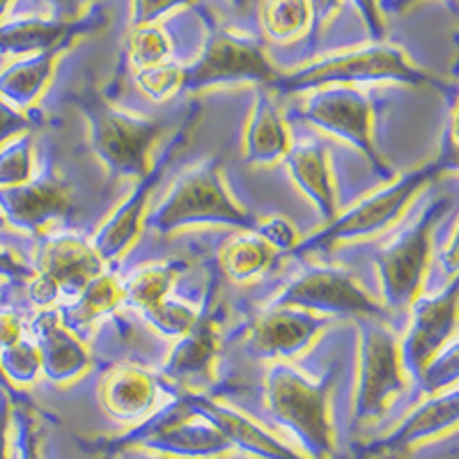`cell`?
I'll list each match as a JSON object with an SVG mask.
<instances>
[{
    "mask_svg": "<svg viewBox=\"0 0 459 459\" xmlns=\"http://www.w3.org/2000/svg\"><path fill=\"white\" fill-rule=\"evenodd\" d=\"M253 219L228 191L223 179V161L212 157L182 172L157 207L147 212L145 225L161 235L191 225H235L251 230Z\"/></svg>",
    "mask_w": 459,
    "mask_h": 459,
    "instance_id": "cell-1",
    "label": "cell"
},
{
    "mask_svg": "<svg viewBox=\"0 0 459 459\" xmlns=\"http://www.w3.org/2000/svg\"><path fill=\"white\" fill-rule=\"evenodd\" d=\"M331 375L313 379L290 360H273L264 375L266 407L273 420L297 434L315 457H324L331 450Z\"/></svg>",
    "mask_w": 459,
    "mask_h": 459,
    "instance_id": "cell-2",
    "label": "cell"
},
{
    "mask_svg": "<svg viewBox=\"0 0 459 459\" xmlns=\"http://www.w3.org/2000/svg\"><path fill=\"white\" fill-rule=\"evenodd\" d=\"M79 108L88 120L92 150L101 163L120 178H145L152 166L150 152L161 136L163 122L126 113L100 94H81Z\"/></svg>",
    "mask_w": 459,
    "mask_h": 459,
    "instance_id": "cell-3",
    "label": "cell"
},
{
    "mask_svg": "<svg viewBox=\"0 0 459 459\" xmlns=\"http://www.w3.org/2000/svg\"><path fill=\"white\" fill-rule=\"evenodd\" d=\"M377 81L437 85L438 88L437 81L413 67L407 56L393 44H375V47L324 57L319 63L308 65L299 72L278 76L272 88H276L278 92H303V90H319L326 85L377 83Z\"/></svg>",
    "mask_w": 459,
    "mask_h": 459,
    "instance_id": "cell-4",
    "label": "cell"
},
{
    "mask_svg": "<svg viewBox=\"0 0 459 459\" xmlns=\"http://www.w3.org/2000/svg\"><path fill=\"white\" fill-rule=\"evenodd\" d=\"M448 207V198L432 200L420 214L413 216L407 225H402L379 248L375 260L381 294L386 299V306H384L386 310L409 308L413 299L420 294L423 281L428 276L434 225L444 219Z\"/></svg>",
    "mask_w": 459,
    "mask_h": 459,
    "instance_id": "cell-5",
    "label": "cell"
},
{
    "mask_svg": "<svg viewBox=\"0 0 459 459\" xmlns=\"http://www.w3.org/2000/svg\"><path fill=\"white\" fill-rule=\"evenodd\" d=\"M446 168L441 163L434 161L423 168H416V170L407 172V175H402L400 179L391 182L388 186L379 188V191L370 194L368 198L360 200V203H356L354 207H350L347 212L335 216L331 223H326L319 230L317 235L308 237L306 241L294 246L292 253L303 255V253L331 248L338 241H354L379 235L381 230L391 228L404 214V209L416 198L418 191L428 186Z\"/></svg>",
    "mask_w": 459,
    "mask_h": 459,
    "instance_id": "cell-6",
    "label": "cell"
},
{
    "mask_svg": "<svg viewBox=\"0 0 459 459\" xmlns=\"http://www.w3.org/2000/svg\"><path fill=\"white\" fill-rule=\"evenodd\" d=\"M266 306H285L322 317H384L381 306L356 276L342 266L313 264L278 290Z\"/></svg>",
    "mask_w": 459,
    "mask_h": 459,
    "instance_id": "cell-7",
    "label": "cell"
},
{
    "mask_svg": "<svg viewBox=\"0 0 459 459\" xmlns=\"http://www.w3.org/2000/svg\"><path fill=\"white\" fill-rule=\"evenodd\" d=\"M359 326V375H356L354 418L381 416L397 393L404 391L400 342L384 317H356Z\"/></svg>",
    "mask_w": 459,
    "mask_h": 459,
    "instance_id": "cell-8",
    "label": "cell"
},
{
    "mask_svg": "<svg viewBox=\"0 0 459 459\" xmlns=\"http://www.w3.org/2000/svg\"><path fill=\"white\" fill-rule=\"evenodd\" d=\"M104 272V262L97 255L90 239L74 232H53L44 237L37 253L35 278L28 294L39 308H51L57 299H76L79 292Z\"/></svg>",
    "mask_w": 459,
    "mask_h": 459,
    "instance_id": "cell-9",
    "label": "cell"
},
{
    "mask_svg": "<svg viewBox=\"0 0 459 459\" xmlns=\"http://www.w3.org/2000/svg\"><path fill=\"white\" fill-rule=\"evenodd\" d=\"M301 120L356 147L368 159V163L375 168L377 175H381V178L391 175V168H388V163H384L375 147L370 100L356 88H351V85H326V88L315 90L313 97L303 106Z\"/></svg>",
    "mask_w": 459,
    "mask_h": 459,
    "instance_id": "cell-10",
    "label": "cell"
},
{
    "mask_svg": "<svg viewBox=\"0 0 459 459\" xmlns=\"http://www.w3.org/2000/svg\"><path fill=\"white\" fill-rule=\"evenodd\" d=\"M276 79L278 72L266 60L260 44L230 30L212 32L198 60L191 67H184V90H203L237 81L272 85Z\"/></svg>",
    "mask_w": 459,
    "mask_h": 459,
    "instance_id": "cell-11",
    "label": "cell"
},
{
    "mask_svg": "<svg viewBox=\"0 0 459 459\" xmlns=\"http://www.w3.org/2000/svg\"><path fill=\"white\" fill-rule=\"evenodd\" d=\"M411 319L400 342V360L404 375L418 379L434 354L444 350L457 331V278L432 294L413 299Z\"/></svg>",
    "mask_w": 459,
    "mask_h": 459,
    "instance_id": "cell-12",
    "label": "cell"
},
{
    "mask_svg": "<svg viewBox=\"0 0 459 459\" xmlns=\"http://www.w3.org/2000/svg\"><path fill=\"white\" fill-rule=\"evenodd\" d=\"M134 438L163 453L194 455V457L219 455L230 446L219 428L203 411H198L186 400V395L143 425Z\"/></svg>",
    "mask_w": 459,
    "mask_h": 459,
    "instance_id": "cell-13",
    "label": "cell"
},
{
    "mask_svg": "<svg viewBox=\"0 0 459 459\" xmlns=\"http://www.w3.org/2000/svg\"><path fill=\"white\" fill-rule=\"evenodd\" d=\"M186 129L178 131V136L168 145L166 154H161L157 161L152 163L145 178L136 179V186H134L129 198L122 200L120 207L115 209L113 214L104 221V225L94 232L90 244H92V248L104 264L106 262H117L131 246L136 244L143 225H145L152 194H154L157 184L161 182L163 172H166L168 163L175 157L178 147L182 145V141H186Z\"/></svg>",
    "mask_w": 459,
    "mask_h": 459,
    "instance_id": "cell-14",
    "label": "cell"
},
{
    "mask_svg": "<svg viewBox=\"0 0 459 459\" xmlns=\"http://www.w3.org/2000/svg\"><path fill=\"white\" fill-rule=\"evenodd\" d=\"M72 209L69 188L56 172L42 170L26 184L0 188V214L16 230L42 235L48 225L67 219Z\"/></svg>",
    "mask_w": 459,
    "mask_h": 459,
    "instance_id": "cell-15",
    "label": "cell"
},
{
    "mask_svg": "<svg viewBox=\"0 0 459 459\" xmlns=\"http://www.w3.org/2000/svg\"><path fill=\"white\" fill-rule=\"evenodd\" d=\"M329 326V317L285 306H266L251 324L248 350L257 359L292 360L308 350L313 340Z\"/></svg>",
    "mask_w": 459,
    "mask_h": 459,
    "instance_id": "cell-16",
    "label": "cell"
},
{
    "mask_svg": "<svg viewBox=\"0 0 459 459\" xmlns=\"http://www.w3.org/2000/svg\"><path fill=\"white\" fill-rule=\"evenodd\" d=\"M28 329H30L32 342L39 351L42 372L56 384H69V381L79 379L92 366L90 350L63 322L57 310L44 308L42 313L30 319Z\"/></svg>",
    "mask_w": 459,
    "mask_h": 459,
    "instance_id": "cell-17",
    "label": "cell"
},
{
    "mask_svg": "<svg viewBox=\"0 0 459 459\" xmlns=\"http://www.w3.org/2000/svg\"><path fill=\"white\" fill-rule=\"evenodd\" d=\"M161 381L154 372L134 363L108 368L100 381V402L110 416L134 420L152 411L157 404Z\"/></svg>",
    "mask_w": 459,
    "mask_h": 459,
    "instance_id": "cell-18",
    "label": "cell"
},
{
    "mask_svg": "<svg viewBox=\"0 0 459 459\" xmlns=\"http://www.w3.org/2000/svg\"><path fill=\"white\" fill-rule=\"evenodd\" d=\"M285 163L294 184L317 207L322 223H331L338 216V203H335V186L333 178H331L329 157H326V150H324L322 143H297L285 154Z\"/></svg>",
    "mask_w": 459,
    "mask_h": 459,
    "instance_id": "cell-19",
    "label": "cell"
},
{
    "mask_svg": "<svg viewBox=\"0 0 459 459\" xmlns=\"http://www.w3.org/2000/svg\"><path fill=\"white\" fill-rule=\"evenodd\" d=\"M186 400L219 428V432L228 438V444H237L248 453L266 459H299L292 450H287L281 441H276L272 434L264 432L255 420L241 411H235L232 407H225L221 402L209 400L204 395H194V393H186Z\"/></svg>",
    "mask_w": 459,
    "mask_h": 459,
    "instance_id": "cell-20",
    "label": "cell"
},
{
    "mask_svg": "<svg viewBox=\"0 0 459 459\" xmlns=\"http://www.w3.org/2000/svg\"><path fill=\"white\" fill-rule=\"evenodd\" d=\"M290 147H292L290 129L276 101L269 94H260L244 129V143H241L244 161L251 166H272L285 159Z\"/></svg>",
    "mask_w": 459,
    "mask_h": 459,
    "instance_id": "cell-21",
    "label": "cell"
},
{
    "mask_svg": "<svg viewBox=\"0 0 459 459\" xmlns=\"http://www.w3.org/2000/svg\"><path fill=\"white\" fill-rule=\"evenodd\" d=\"M57 53L60 51L35 53L7 65L0 72V97L16 110L30 108L51 81Z\"/></svg>",
    "mask_w": 459,
    "mask_h": 459,
    "instance_id": "cell-22",
    "label": "cell"
},
{
    "mask_svg": "<svg viewBox=\"0 0 459 459\" xmlns=\"http://www.w3.org/2000/svg\"><path fill=\"white\" fill-rule=\"evenodd\" d=\"M219 331L214 326V319L198 317L194 329L178 338L170 351V359L163 366L168 377H203L212 372L214 360L219 356Z\"/></svg>",
    "mask_w": 459,
    "mask_h": 459,
    "instance_id": "cell-23",
    "label": "cell"
},
{
    "mask_svg": "<svg viewBox=\"0 0 459 459\" xmlns=\"http://www.w3.org/2000/svg\"><path fill=\"white\" fill-rule=\"evenodd\" d=\"M74 23L65 19H22L0 26V51L14 56L60 51L69 42Z\"/></svg>",
    "mask_w": 459,
    "mask_h": 459,
    "instance_id": "cell-24",
    "label": "cell"
},
{
    "mask_svg": "<svg viewBox=\"0 0 459 459\" xmlns=\"http://www.w3.org/2000/svg\"><path fill=\"white\" fill-rule=\"evenodd\" d=\"M457 386L448 388V391L432 393L428 402H423L411 416L395 429V432L388 437V441H384V446L388 444V448H400L404 444H411V441H420L425 437H434V434H441L446 429H450L457 420Z\"/></svg>",
    "mask_w": 459,
    "mask_h": 459,
    "instance_id": "cell-25",
    "label": "cell"
},
{
    "mask_svg": "<svg viewBox=\"0 0 459 459\" xmlns=\"http://www.w3.org/2000/svg\"><path fill=\"white\" fill-rule=\"evenodd\" d=\"M276 251L262 241L255 232L244 230L232 237L219 253V266L225 278L235 282H248L260 278L272 266Z\"/></svg>",
    "mask_w": 459,
    "mask_h": 459,
    "instance_id": "cell-26",
    "label": "cell"
},
{
    "mask_svg": "<svg viewBox=\"0 0 459 459\" xmlns=\"http://www.w3.org/2000/svg\"><path fill=\"white\" fill-rule=\"evenodd\" d=\"M125 303V285L115 273L101 272L100 276H94L88 285L79 292V297L74 299V303L65 310L67 317L63 322L72 326H90L100 317L113 315Z\"/></svg>",
    "mask_w": 459,
    "mask_h": 459,
    "instance_id": "cell-27",
    "label": "cell"
},
{
    "mask_svg": "<svg viewBox=\"0 0 459 459\" xmlns=\"http://www.w3.org/2000/svg\"><path fill=\"white\" fill-rule=\"evenodd\" d=\"M182 262H154L145 264L131 273L125 285V303H131L134 308L145 310L157 306L166 297H170L172 282L182 272Z\"/></svg>",
    "mask_w": 459,
    "mask_h": 459,
    "instance_id": "cell-28",
    "label": "cell"
},
{
    "mask_svg": "<svg viewBox=\"0 0 459 459\" xmlns=\"http://www.w3.org/2000/svg\"><path fill=\"white\" fill-rule=\"evenodd\" d=\"M310 5L308 0H262L260 23L266 37L285 42L294 39L308 28Z\"/></svg>",
    "mask_w": 459,
    "mask_h": 459,
    "instance_id": "cell-29",
    "label": "cell"
},
{
    "mask_svg": "<svg viewBox=\"0 0 459 459\" xmlns=\"http://www.w3.org/2000/svg\"><path fill=\"white\" fill-rule=\"evenodd\" d=\"M32 152H35V138L30 131L16 134L0 145V188L26 184L35 175Z\"/></svg>",
    "mask_w": 459,
    "mask_h": 459,
    "instance_id": "cell-30",
    "label": "cell"
},
{
    "mask_svg": "<svg viewBox=\"0 0 459 459\" xmlns=\"http://www.w3.org/2000/svg\"><path fill=\"white\" fill-rule=\"evenodd\" d=\"M141 313L152 329L159 331L161 335H168V338H182L184 333L194 329V324L200 317L194 306H188L186 301H179L175 297H166L157 306L141 310Z\"/></svg>",
    "mask_w": 459,
    "mask_h": 459,
    "instance_id": "cell-31",
    "label": "cell"
},
{
    "mask_svg": "<svg viewBox=\"0 0 459 459\" xmlns=\"http://www.w3.org/2000/svg\"><path fill=\"white\" fill-rule=\"evenodd\" d=\"M0 370L14 388L32 384L42 375V363H39V351H37L35 342L22 338L19 342L0 350Z\"/></svg>",
    "mask_w": 459,
    "mask_h": 459,
    "instance_id": "cell-32",
    "label": "cell"
},
{
    "mask_svg": "<svg viewBox=\"0 0 459 459\" xmlns=\"http://www.w3.org/2000/svg\"><path fill=\"white\" fill-rule=\"evenodd\" d=\"M131 65L141 72L147 67H157L170 60V42L166 32L157 26L134 28L129 39Z\"/></svg>",
    "mask_w": 459,
    "mask_h": 459,
    "instance_id": "cell-33",
    "label": "cell"
},
{
    "mask_svg": "<svg viewBox=\"0 0 459 459\" xmlns=\"http://www.w3.org/2000/svg\"><path fill=\"white\" fill-rule=\"evenodd\" d=\"M457 377H459V347L457 340H450L444 350L434 354L432 359L428 360V366L420 370L418 375V384L423 388L428 395L432 393L448 391V388L457 386Z\"/></svg>",
    "mask_w": 459,
    "mask_h": 459,
    "instance_id": "cell-34",
    "label": "cell"
},
{
    "mask_svg": "<svg viewBox=\"0 0 459 459\" xmlns=\"http://www.w3.org/2000/svg\"><path fill=\"white\" fill-rule=\"evenodd\" d=\"M136 83L152 101H166L184 90V67L178 63H163L136 72Z\"/></svg>",
    "mask_w": 459,
    "mask_h": 459,
    "instance_id": "cell-35",
    "label": "cell"
},
{
    "mask_svg": "<svg viewBox=\"0 0 459 459\" xmlns=\"http://www.w3.org/2000/svg\"><path fill=\"white\" fill-rule=\"evenodd\" d=\"M251 232H255L262 241L272 246L276 253L282 251H294V246L299 244L297 230L282 216H269V219L255 221L251 228Z\"/></svg>",
    "mask_w": 459,
    "mask_h": 459,
    "instance_id": "cell-36",
    "label": "cell"
},
{
    "mask_svg": "<svg viewBox=\"0 0 459 459\" xmlns=\"http://www.w3.org/2000/svg\"><path fill=\"white\" fill-rule=\"evenodd\" d=\"M186 3H191V0H134V5H131L134 28L154 26V22L161 19L166 12L178 5H186Z\"/></svg>",
    "mask_w": 459,
    "mask_h": 459,
    "instance_id": "cell-37",
    "label": "cell"
},
{
    "mask_svg": "<svg viewBox=\"0 0 459 459\" xmlns=\"http://www.w3.org/2000/svg\"><path fill=\"white\" fill-rule=\"evenodd\" d=\"M35 122L28 117L23 110H16L14 106L7 104L3 97H0V145L5 141H10L16 134H23V131H30Z\"/></svg>",
    "mask_w": 459,
    "mask_h": 459,
    "instance_id": "cell-38",
    "label": "cell"
},
{
    "mask_svg": "<svg viewBox=\"0 0 459 459\" xmlns=\"http://www.w3.org/2000/svg\"><path fill=\"white\" fill-rule=\"evenodd\" d=\"M0 278L16 282H30L35 278V269L26 264L19 255L7 251V248H0Z\"/></svg>",
    "mask_w": 459,
    "mask_h": 459,
    "instance_id": "cell-39",
    "label": "cell"
},
{
    "mask_svg": "<svg viewBox=\"0 0 459 459\" xmlns=\"http://www.w3.org/2000/svg\"><path fill=\"white\" fill-rule=\"evenodd\" d=\"M23 338V319L12 308H0V350Z\"/></svg>",
    "mask_w": 459,
    "mask_h": 459,
    "instance_id": "cell-40",
    "label": "cell"
},
{
    "mask_svg": "<svg viewBox=\"0 0 459 459\" xmlns=\"http://www.w3.org/2000/svg\"><path fill=\"white\" fill-rule=\"evenodd\" d=\"M354 3L360 10V16H363L368 30H370L372 37L379 42L381 35H384V22H381L379 10H377V0H354Z\"/></svg>",
    "mask_w": 459,
    "mask_h": 459,
    "instance_id": "cell-41",
    "label": "cell"
},
{
    "mask_svg": "<svg viewBox=\"0 0 459 459\" xmlns=\"http://www.w3.org/2000/svg\"><path fill=\"white\" fill-rule=\"evenodd\" d=\"M12 400L0 391V459L7 457V432H10Z\"/></svg>",
    "mask_w": 459,
    "mask_h": 459,
    "instance_id": "cell-42",
    "label": "cell"
},
{
    "mask_svg": "<svg viewBox=\"0 0 459 459\" xmlns=\"http://www.w3.org/2000/svg\"><path fill=\"white\" fill-rule=\"evenodd\" d=\"M310 5V14H313L315 23L317 26H322L326 19H329L331 14L335 12V7H338V0H308Z\"/></svg>",
    "mask_w": 459,
    "mask_h": 459,
    "instance_id": "cell-43",
    "label": "cell"
},
{
    "mask_svg": "<svg viewBox=\"0 0 459 459\" xmlns=\"http://www.w3.org/2000/svg\"><path fill=\"white\" fill-rule=\"evenodd\" d=\"M53 7L57 10V19H65V22H72L79 7L83 5L85 0H51Z\"/></svg>",
    "mask_w": 459,
    "mask_h": 459,
    "instance_id": "cell-44",
    "label": "cell"
},
{
    "mask_svg": "<svg viewBox=\"0 0 459 459\" xmlns=\"http://www.w3.org/2000/svg\"><path fill=\"white\" fill-rule=\"evenodd\" d=\"M0 391L5 393V395L10 397L12 402H23V395H22V393H19V388L12 386L10 381H7V377L3 375V370H0Z\"/></svg>",
    "mask_w": 459,
    "mask_h": 459,
    "instance_id": "cell-45",
    "label": "cell"
},
{
    "mask_svg": "<svg viewBox=\"0 0 459 459\" xmlns=\"http://www.w3.org/2000/svg\"><path fill=\"white\" fill-rule=\"evenodd\" d=\"M7 5H10V0H0V16H3V12L7 10Z\"/></svg>",
    "mask_w": 459,
    "mask_h": 459,
    "instance_id": "cell-46",
    "label": "cell"
},
{
    "mask_svg": "<svg viewBox=\"0 0 459 459\" xmlns=\"http://www.w3.org/2000/svg\"><path fill=\"white\" fill-rule=\"evenodd\" d=\"M5 225H7V221H5V216H3V214H0V230H3V228H5Z\"/></svg>",
    "mask_w": 459,
    "mask_h": 459,
    "instance_id": "cell-47",
    "label": "cell"
},
{
    "mask_svg": "<svg viewBox=\"0 0 459 459\" xmlns=\"http://www.w3.org/2000/svg\"><path fill=\"white\" fill-rule=\"evenodd\" d=\"M235 3H237V5H244V0H235Z\"/></svg>",
    "mask_w": 459,
    "mask_h": 459,
    "instance_id": "cell-48",
    "label": "cell"
},
{
    "mask_svg": "<svg viewBox=\"0 0 459 459\" xmlns=\"http://www.w3.org/2000/svg\"><path fill=\"white\" fill-rule=\"evenodd\" d=\"M400 3H407V0H400Z\"/></svg>",
    "mask_w": 459,
    "mask_h": 459,
    "instance_id": "cell-49",
    "label": "cell"
}]
</instances>
